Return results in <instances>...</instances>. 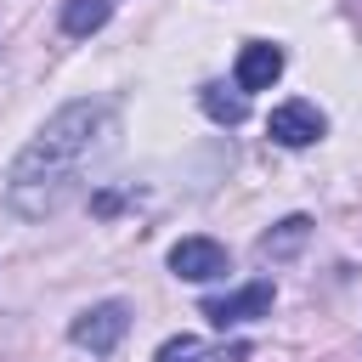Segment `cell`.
<instances>
[{"label": "cell", "mask_w": 362, "mask_h": 362, "mask_svg": "<svg viewBox=\"0 0 362 362\" xmlns=\"http://www.w3.org/2000/svg\"><path fill=\"white\" fill-rule=\"evenodd\" d=\"M266 130H272L277 147H311V141H322L328 119H322L317 102H300V96H294V102H277V107H272Z\"/></svg>", "instance_id": "7a4b0ae2"}, {"label": "cell", "mask_w": 362, "mask_h": 362, "mask_svg": "<svg viewBox=\"0 0 362 362\" xmlns=\"http://www.w3.org/2000/svg\"><path fill=\"white\" fill-rule=\"evenodd\" d=\"M272 300H277V288H272V283H249V288H232V294L204 300V317H209V322L226 334V328H238V322L272 317Z\"/></svg>", "instance_id": "3957f363"}, {"label": "cell", "mask_w": 362, "mask_h": 362, "mask_svg": "<svg viewBox=\"0 0 362 362\" xmlns=\"http://www.w3.org/2000/svg\"><path fill=\"white\" fill-rule=\"evenodd\" d=\"M283 74V51L266 45V40H249L238 51V90H272Z\"/></svg>", "instance_id": "52a82bcc"}, {"label": "cell", "mask_w": 362, "mask_h": 362, "mask_svg": "<svg viewBox=\"0 0 362 362\" xmlns=\"http://www.w3.org/2000/svg\"><path fill=\"white\" fill-rule=\"evenodd\" d=\"M305 238H311V221H305V215H288V221H277V232L260 238V255H266V260H283V255H294Z\"/></svg>", "instance_id": "30bf717a"}, {"label": "cell", "mask_w": 362, "mask_h": 362, "mask_svg": "<svg viewBox=\"0 0 362 362\" xmlns=\"http://www.w3.org/2000/svg\"><path fill=\"white\" fill-rule=\"evenodd\" d=\"M107 17H113V0H68V6H62V34L85 40V34H96Z\"/></svg>", "instance_id": "ba28073f"}, {"label": "cell", "mask_w": 362, "mask_h": 362, "mask_svg": "<svg viewBox=\"0 0 362 362\" xmlns=\"http://www.w3.org/2000/svg\"><path fill=\"white\" fill-rule=\"evenodd\" d=\"M124 328H130V311H124L119 300H102V305H90V311H79L68 334H74V345H85V351L107 356V351L124 339Z\"/></svg>", "instance_id": "277c9868"}, {"label": "cell", "mask_w": 362, "mask_h": 362, "mask_svg": "<svg viewBox=\"0 0 362 362\" xmlns=\"http://www.w3.org/2000/svg\"><path fill=\"white\" fill-rule=\"evenodd\" d=\"M102 130H107V107L102 102H68L62 113H51L40 124V136L17 153L11 175H6V204L17 215H28V221L57 215L68 204V192L79 187V170L96 153Z\"/></svg>", "instance_id": "6da1fadb"}, {"label": "cell", "mask_w": 362, "mask_h": 362, "mask_svg": "<svg viewBox=\"0 0 362 362\" xmlns=\"http://www.w3.org/2000/svg\"><path fill=\"white\" fill-rule=\"evenodd\" d=\"M198 102H204V113H209L215 124H243V119H249V102H243V90L204 85V90H198Z\"/></svg>", "instance_id": "9c48e42d"}, {"label": "cell", "mask_w": 362, "mask_h": 362, "mask_svg": "<svg viewBox=\"0 0 362 362\" xmlns=\"http://www.w3.org/2000/svg\"><path fill=\"white\" fill-rule=\"evenodd\" d=\"M255 345L249 339H226V345H204L198 334H175L153 351V362H249Z\"/></svg>", "instance_id": "8992f818"}, {"label": "cell", "mask_w": 362, "mask_h": 362, "mask_svg": "<svg viewBox=\"0 0 362 362\" xmlns=\"http://www.w3.org/2000/svg\"><path fill=\"white\" fill-rule=\"evenodd\" d=\"M170 272L181 283H209V277H226V249L215 238H181L170 249Z\"/></svg>", "instance_id": "5b68a950"}]
</instances>
